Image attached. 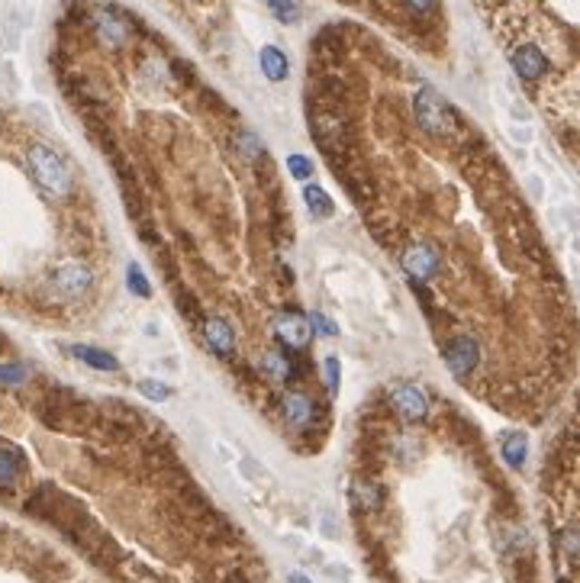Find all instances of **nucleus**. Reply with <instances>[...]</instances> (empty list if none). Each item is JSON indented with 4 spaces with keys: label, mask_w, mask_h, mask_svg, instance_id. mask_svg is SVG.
<instances>
[{
    "label": "nucleus",
    "mask_w": 580,
    "mask_h": 583,
    "mask_svg": "<svg viewBox=\"0 0 580 583\" xmlns=\"http://www.w3.org/2000/svg\"><path fill=\"white\" fill-rule=\"evenodd\" d=\"M16 477V458L10 452H0V483H14Z\"/></svg>",
    "instance_id": "obj_21"
},
{
    "label": "nucleus",
    "mask_w": 580,
    "mask_h": 583,
    "mask_svg": "<svg viewBox=\"0 0 580 583\" xmlns=\"http://www.w3.org/2000/svg\"><path fill=\"white\" fill-rule=\"evenodd\" d=\"M26 165L29 174L36 178V184L52 197H65L68 194V168L65 161L58 159V151H52L49 145H33L26 151Z\"/></svg>",
    "instance_id": "obj_1"
},
{
    "label": "nucleus",
    "mask_w": 580,
    "mask_h": 583,
    "mask_svg": "<svg viewBox=\"0 0 580 583\" xmlns=\"http://www.w3.org/2000/svg\"><path fill=\"white\" fill-rule=\"evenodd\" d=\"M326 384H329V394L339 390V358H326Z\"/></svg>",
    "instance_id": "obj_26"
},
{
    "label": "nucleus",
    "mask_w": 580,
    "mask_h": 583,
    "mask_svg": "<svg viewBox=\"0 0 580 583\" xmlns=\"http://www.w3.org/2000/svg\"><path fill=\"white\" fill-rule=\"evenodd\" d=\"M55 284L65 290V294L81 296L87 287H91V271H87L84 265H62L55 274Z\"/></svg>",
    "instance_id": "obj_8"
},
{
    "label": "nucleus",
    "mask_w": 580,
    "mask_h": 583,
    "mask_svg": "<svg viewBox=\"0 0 580 583\" xmlns=\"http://www.w3.org/2000/svg\"><path fill=\"white\" fill-rule=\"evenodd\" d=\"M265 371H268L275 381H287L290 377V364H287V358L284 355H277V352H268L265 355Z\"/></svg>",
    "instance_id": "obj_17"
},
{
    "label": "nucleus",
    "mask_w": 580,
    "mask_h": 583,
    "mask_svg": "<svg viewBox=\"0 0 580 583\" xmlns=\"http://www.w3.org/2000/svg\"><path fill=\"white\" fill-rule=\"evenodd\" d=\"M23 381H26V367L20 361H4L0 364V384L4 387H20Z\"/></svg>",
    "instance_id": "obj_16"
},
{
    "label": "nucleus",
    "mask_w": 580,
    "mask_h": 583,
    "mask_svg": "<svg viewBox=\"0 0 580 583\" xmlns=\"http://www.w3.org/2000/svg\"><path fill=\"white\" fill-rule=\"evenodd\" d=\"M355 500H358V510L371 512L377 503H381V493H377V487H362V483H358V487H355Z\"/></svg>",
    "instance_id": "obj_19"
},
{
    "label": "nucleus",
    "mask_w": 580,
    "mask_h": 583,
    "mask_svg": "<svg viewBox=\"0 0 580 583\" xmlns=\"http://www.w3.org/2000/svg\"><path fill=\"white\" fill-rule=\"evenodd\" d=\"M97 36L103 45H123L126 39V23L113 14H101L97 16Z\"/></svg>",
    "instance_id": "obj_13"
},
{
    "label": "nucleus",
    "mask_w": 580,
    "mask_h": 583,
    "mask_svg": "<svg viewBox=\"0 0 580 583\" xmlns=\"http://www.w3.org/2000/svg\"><path fill=\"white\" fill-rule=\"evenodd\" d=\"M306 319H310V329L319 332V335H335V326L329 323V319L323 316V313H310Z\"/></svg>",
    "instance_id": "obj_23"
},
{
    "label": "nucleus",
    "mask_w": 580,
    "mask_h": 583,
    "mask_svg": "<svg viewBox=\"0 0 580 583\" xmlns=\"http://www.w3.org/2000/svg\"><path fill=\"white\" fill-rule=\"evenodd\" d=\"M281 413L290 425H310L313 419V400L306 394H287L281 400Z\"/></svg>",
    "instance_id": "obj_9"
},
{
    "label": "nucleus",
    "mask_w": 580,
    "mask_h": 583,
    "mask_svg": "<svg viewBox=\"0 0 580 583\" xmlns=\"http://www.w3.org/2000/svg\"><path fill=\"white\" fill-rule=\"evenodd\" d=\"M139 390H142L149 400H155V403H161V400H168V396H171V390H168L165 384H159V381H142V384H139Z\"/></svg>",
    "instance_id": "obj_20"
},
{
    "label": "nucleus",
    "mask_w": 580,
    "mask_h": 583,
    "mask_svg": "<svg viewBox=\"0 0 580 583\" xmlns=\"http://www.w3.org/2000/svg\"><path fill=\"white\" fill-rule=\"evenodd\" d=\"M287 583H310V580H306V577H304V574H294V577H290V580H287Z\"/></svg>",
    "instance_id": "obj_28"
},
{
    "label": "nucleus",
    "mask_w": 580,
    "mask_h": 583,
    "mask_svg": "<svg viewBox=\"0 0 580 583\" xmlns=\"http://www.w3.org/2000/svg\"><path fill=\"white\" fill-rule=\"evenodd\" d=\"M403 267L410 277H416V281H429L435 274V267H439V255H435L432 245L416 242L403 252Z\"/></svg>",
    "instance_id": "obj_5"
},
{
    "label": "nucleus",
    "mask_w": 580,
    "mask_h": 583,
    "mask_svg": "<svg viewBox=\"0 0 580 583\" xmlns=\"http://www.w3.org/2000/svg\"><path fill=\"white\" fill-rule=\"evenodd\" d=\"M239 149L246 151L248 159H255V155H258V151H261L258 136H255V132H242V136H239Z\"/></svg>",
    "instance_id": "obj_25"
},
{
    "label": "nucleus",
    "mask_w": 580,
    "mask_h": 583,
    "mask_svg": "<svg viewBox=\"0 0 580 583\" xmlns=\"http://www.w3.org/2000/svg\"><path fill=\"white\" fill-rule=\"evenodd\" d=\"M304 200H306V207L316 213V217H329V213L335 209L333 207V197H329L323 188H316V184H306V188H304Z\"/></svg>",
    "instance_id": "obj_15"
},
{
    "label": "nucleus",
    "mask_w": 580,
    "mask_h": 583,
    "mask_svg": "<svg viewBox=\"0 0 580 583\" xmlns=\"http://www.w3.org/2000/svg\"><path fill=\"white\" fill-rule=\"evenodd\" d=\"M130 287H132V294H139V296H149V281L142 277V271H139L136 265L130 267Z\"/></svg>",
    "instance_id": "obj_24"
},
{
    "label": "nucleus",
    "mask_w": 580,
    "mask_h": 583,
    "mask_svg": "<svg viewBox=\"0 0 580 583\" xmlns=\"http://www.w3.org/2000/svg\"><path fill=\"white\" fill-rule=\"evenodd\" d=\"M413 107H416V120H420V126L429 136H451V132H455V113H451L449 103L435 94V91H429V87L420 91Z\"/></svg>",
    "instance_id": "obj_2"
},
{
    "label": "nucleus",
    "mask_w": 580,
    "mask_h": 583,
    "mask_svg": "<svg viewBox=\"0 0 580 583\" xmlns=\"http://www.w3.org/2000/svg\"><path fill=\"white\" fill-rule=\"evenodd\" d=\"M275 332H277V339H281L284 345H290V348L306 345V342H310V335H313L310 319L300 316V313H281V316H277V323H275Z\"/></svg>",
    "instance_id": "obj_6"
},
{
    "label": "nucleus",
    "mask_w": 580,
    "mask_h": 583,
    "mask_svg": "<svg viewBox=\"0 0 580 583\" xmlns=\"http://www.w3.org/2000/svg\"><path fill=\"white\" fill-rule=\"evenodd\" d=\"M287 165H290V174H294V178H300V180L313 174V165H310V159H306V155H294Z\"/></svg>",
    "instance_id": "obj_22"
},
{
    "label": "nucleus",
    "mask_w": 580,
    "mask_h": 583,
    "mask_svg": "<svg viewBox=\"0 0 580 583\" xmlns=\"http://www.w3.org/2000/svg\"><path fill=\"white\" fill-rule=\"evenodd\" d=\"M268 4H271V10H275L281 23H297V16H300L297 0H268Z\"/></svg>",
    "instance_id": "obj_18"
},
{
    "label": "nucleus",
    "mask_w": 580,
    "mask_h": 583,
    "mask_svg": "<svg viewBox=\"0 0 580 583\" xmlns=\"http://www.w3.org/2000/svg\"><path fill=\"white\" fill-rule=\"evenodd\" d=\"M513 68L519 72V78L536 81V78H542L545 68H548V58L542 55L538 45H519V49L513 52Z\"/></svg>",
    "instance_id": "obj_7"
},
{
    "label": "nucleus",
    "mask_w": 580,
    "mask_h": 583,
    "mask_svg": "<svg viewBox=\"0 0 580 583\" xmlns=\"http://www.w3.org/2000/svg\"><path fill=\"white\" fill-rule=\"evenodd\" d=\"M261 62V72H265V78L268 81H284L287 78V58H284L281 49H275V45H265L258 55Z\"/></svg>",
    "instance_id": "obj_11"
},
{
    "label": "nucleus",
    "mask_w": 580,
    "mask_h": 583,
    "mask_svg": "<svg viewBox=\"0 0 580 583\" xmlns=\"http://www.w3.org/2000/svg\"><path fill=\"white\" fill-rule=\"evenodd\" d=\"M72 355L74 358H81L84 364L97 367V371H116V358L107 352H101V348H87V345H72Z\"/></svg>",
    "instance_id": "obj_14"
},
{
    "label": "nucleus",
    "mask_w": 580,
    "mask_h": 583,
    "mask_svg": "<svg viewBox=\"0 0 580 583\" xmlns=\"http://www.w3.org/2000/svg\"><path fill=\"white\" fill-rule=\"evenodd\" d=\"M480 361V348L474 339H468V335H458V339L449 342V348H445V364H449V371L458 377V381H464V377L471 374L474 367H478Z\"/></svg>",
    "instance_id": "obj_4"
},
{
    "label": "nucleus",
    "mask_w": 580,
    "mask_h": 583,
    "mask_svg": "<svg viewBox=\"0 0 580 583\" xmlns=\"http://www.w3.org/2000/svg\"><path fill=\"white\" fill-rule=\"evenodd\" d=\"M203 332H207V342H210L213 352H219V355L232 352V342H236V339H232V329H229V323H226V319H207Z\"/></svg>",
    "instance_id": "obj_12"
},
{
    "label": "nucleus",
    "mask_w": 580,
    "mask_h": 583,
    "mask_svg": "<svg viewBox=\"0 0 580 583\" xmlns=\"http://www.w3.org/2000/svg\"><path fill=\"white\" fill-rule=\"evenodd\" d=\"M406 4H410V7H413V10H420V14H422V10H429V7H432L435 0H406Z\"/></svg>",
    "instance_id": "obj_27"
},
{
    "label": "nucleus",
    "mask_w": 580,
    "mask_h": 583,
    "mask_svg": "<svg viewBox=\"0 0 580 583\" xmlns=\"http://www.w3.org/2000/svg\"><path fill=\"white\" fill-rule=\"evenodd\" d=\"M391 403L406 423H422L429 416V400L416 384H397L391 387Z\"/></svg>",
    "instance_id": "obj_3"
},
{
    "label": "nucleus",
    "mask_w": 580,
    "mask_h": 583,
    "mask_svg": "<svg viewBox=\"0 0 580 583\" xmlns=\"http://www.w3.org/2000/svg\"><path fill=\"white\" fill-rule=\"evenodd\" d=\"M500 452H503V462H507L509 468H522V464H526V454H529V439L522 432L503 435Z\"/></svg>",
    "instance_id": "obj_10"
}]
</instances>
